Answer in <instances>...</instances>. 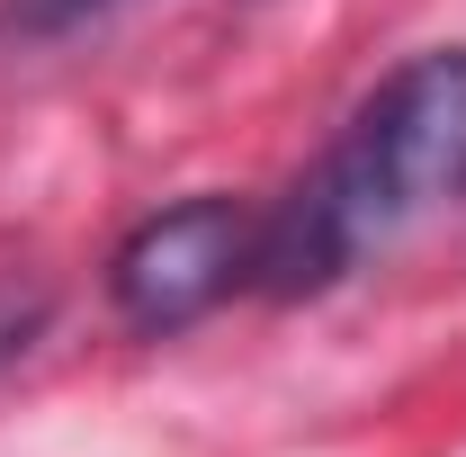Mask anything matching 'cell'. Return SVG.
<instances>
[{
    "mask_svg": "<svg viewBox=\"0 0 466 457\" xmlns=\"http://www.w3.org/2000/svg\"><path fill=\"white\" fill-rule=\"evenodd\" d=\"M314 179L359 242L466 198V55H412Z\"/></svg>",
    "mask_w": 466,
    "mask_h": 457,
    "instance_id": "obj_1",
    "label": "cell"
},
{
    "mask_svg": "<svg viewBox=\"0 0 466 457\" xmlns=\"http://www.w3.org/2000/svg\"><path fill=\"white\" fill-rule=\"evenodd\" d=\"M251 216L233 198H188L162 207L116 242L108 296L135 332H188L198 314H216L233 287H251Z\"/></svg>",
    "mask_w": 466,
    "mask_h": 457,
    "instance_id": "obj_2",
    "label": "cell"
},
{
    "mask_svg": "<svg viewBox=\"0 0 466 457\" xmlns=\"http://www.w3.org/2000/svg\"><path fill=\"white\" fill-rule=\"evenodd\" d=\"M126 0H0V36H18V46H55V36H81V27H99L116 18Z\"/></svg>",
    "mask_w": 466,
    "mask_h": 457,
    "instance_id": "obj_3",
    "label": "cell"
},
{
    "mask_svg": "<svg viewBox=\"0 0 466 457\" xmlns=\"http://www.w3.org/2000/svg\"><path fill=\"white\" fill-rule=\"evenodd\" d=\"M36 323H46V296H36V287H27V296H18V287H0V368L36 341Z\"/></svg>",
    "mask_w": 466,
    "mask_h": 457,
    "instance_id": "obj_4",
    "label": "cell"
}]
</instances>
